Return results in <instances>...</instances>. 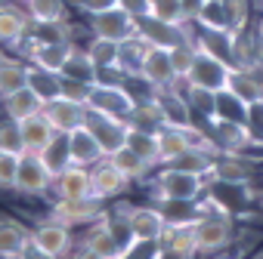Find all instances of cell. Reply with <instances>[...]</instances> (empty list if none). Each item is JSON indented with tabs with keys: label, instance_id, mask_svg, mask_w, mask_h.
Here are the masks:
<instances>
[{
	"label": "cell",
	"instance_id": "6da1fadb",
	"mask_svg": "<svg viewBox=\"0 0 263 259\" xmlns=\"http://www.w3.org/2000/svg\"><path fill=\"white\" fill-rule=\"evenodd\" d=\"M204 179L208 176H201V173H189V170H180L174 164H164V170H158L152 185H155L158 204L161 201H198L208 188Z\"/></svg>",
	"mask_w": 263,
	"mask_h": 259
},
{
	"label": "cell",
	"instance_id": "7a4b0ae2",
	"mask_svg": "<svg viewBox=\"0 0 263 259\" xmlns=\"http://www.w3.org/2000/svg\"><path fill=\"white\" fill-rule=\"evenodd\" d=\"M192 234H195V253L198 256H211V253L226 250L235 238L232 213H201L192 225Z\"/></svg>",
	"mask_w": 263,
	"mask_h": 259
},
{
	"label": "cell",
	"instance_id": "3957f363",
	"mask_svg": "<svg viewBox=\"0 0 263 259\" xmlns=\"http://www.w3.org/2000/svg\"><path fill=\"white\" fill-rule=\"evenodd\" d=\"M87 108L130 123V114L137 108V96L127 90V83H93L87 96Z\"/></svg>",
	"mask_w": 263,
	"mask_h": 259
},
{
	"label": "cell",
	"instance_id": "277c9868",
	"mask_svg": "<svg viewBox=\"0 0 263 259\" xmlns=\"http://www.w3.org/2000/svg\"><path fill=\"white\" fill-rule=\"evenodd\" d=\"M127 219V228L134 234V241H152L161 244L164 231H167V216L161 213V207H134V204H121L118 207Z\"/></svg>",
	"mask_w": 263,
	"mask_h": 259
},
{
	"label": "cell",
	"instance_id": "5b68a950",
	"mask_svg": "<svg viewBox=\"0 0 263 259\" xmlns=\"http://www.w3.org/2000/svg\"><path fill=\"white\" fill-rule=\"evenodd\" d=\"M137 34L149 44V47H161V50H174L180 44L195 40V25H171L161 22L155 16H143L137 19Z\"/></svg>",
	"mask_w": 263,
	"mask_h": 259
},
{
	"label": "cell",
	"instance_id": "8992f818",
	"mask_svg": "<svg viewBox=\"0 0 263 259\" xmlns=\"http://www.w3.org/2000/svg\"><path fill=\"white\" fill-rule=\"evenodd\" d=\"M260 173V164L251 161L245 152H217L211 179L217 182H235V185H251Z\"/></svg>",
	"mask_w": 263,
	"mask_h": 259
},
{
	"label": "cell",
	"instance_id": "52a82bcc",
	"mask_svg": "<svg viewBox=\"0 0 263 259\" xmlns=\"http://www.w3.org/2000/svg\"><path fill=\"white\" fill-rule=\"evenodd\" d=\"M84 126L96 136V142L102 145L105 158L115 155L118 148H124L127 145V136H130V123L127 120H118V117H108V114H99V111H90V108H87Z\"/></svg>",
	"mask_w": 263,
	"mask_h": 259
},
{
	"label": "cell",
	"instance_id": "ba28073f",
	"mask_svg": "<svg viewBox=\"0 0 263 259\" xmlns=\"http://www.w3.org/2000/svg\"><path fill=\"white\" fill-rule=\"evenodd\" d=\"M53 179H56V176L50 173V167L44 164L41 155L25 152V155L19 158L16 191H22V195H28V198H41V195H47V191L53 188Z\"/></svg>",
	"mask_w": 263,
	"mask_h": 259
},
{
	"label": "cell",
	"instance_id": "9c48e42d",
	"mask_svg": "<svg viewBox=\"0 0 263 259\" xmlns=\"http://www.w3.org/2000/svg\"><path fill=\"white\" fill-rule=\"evenodd\" d=\"M87 31L93 37H111V40H127L137 34V16H130L127 10L115 7L96 16H87Z\"/></svg>",
	"mask_w": 263,
	"mask_h": 259
},
{
	"label": "cell",
	"instance_id": "30bf717a",
	"mask_svg": "<svg viewBox=\"0 0 263 259\" xmlns=\"http://www.w3.org/2000/svg\"><path fill=\"white\" fill-rule=\"evenodd\" d=\"M208 136L217 152H248L260 145L248 130V123H238V120H211Z\"/></svg>",
	"mask_w": 263,
	"mask_h": 259
},
{
	"label": "cell",
	"instance_id": "8fae6325",
	"mask_svg": "<svg viewBox=\"0 0 263 259\" xmlns=\"http://www.w3.org/2000/svg\"><path fill=\"white\" fill-rule=\"evenodd\" d=\"M229 74H232V65H226V62H220V59H214V56H208V53L198 50L195 53V62H192V68L186 74V80L195 83V87H204V90L220 93V90L229 87Z\"/></svg>",
	"mask_w": 263,
	"mask_h": 259
},
{
	"label": "cell",
	"instance_id": "7c38bea8",
	"mask_svg": "<svg viewBox=\"0 0 263 259\" xmlns=\"http://www.w3.org/2000/svg\"><path fill=\"white\" fill-rule=\"evenodd\" d=\"M140 80L149 83V90H167V87H177L180 77H177V71H174L171 50L149 47V53H146V59H143V68H140Z\"/></svg>",
	"mask_w": 263,
	"mask_h": 259
},
{
	"label": "cell",
	"instance_id": "4fadbf2b",
	"mask_svg": "<svg viewBox=\"0 0 263 259\" xmlns=\"http://www.w3.org/2000/svg\"><path fill=\"white\" fill-rule=\"evenodd\" d=\"M105 216V207L99 198H56L53 204V219L65 222V225H87V222H96Z\"/></svg>",
	"mask_w": 263,
	"mask_h": 259
},
{
	"label": "cell",
	"instance_id": "5bb4252c",
	"mask_svg": "<svg viewBox=\"0 0 263 259\" xmlns=\"http://www.w3.org/2000/svg\"><path fill=\"white\" fill-rule=\"evenodd\" d=\"M31 244H37L44 253L62 259L71 250V225H65V222L50 216V219H44V222H37L31 228Z\"/></svg>",
	"mask_w": 263,
	"mask_h": 259
},
{
	"label": "cell",
	"instance_id": "9a60e30c",
	"mask_svg": "<svg viewBox=\"0 0 263 259\" xmlns=\"http://www.w3.org/2000/svg\"><path fill=\"white\" fill-rule=\"evenodd\" d=\"M44 117L56 126V133H71V130L84 126V120H87V105L59 96V99L44 102Z\"/></svg>",
	"mask_w": 263,
	"mask_h": 259
},
{
	"label": "cell",
	"instance_id": "2e32d148",
	"mask_svg": "<svg viewBox=\"0 0 263 259\" xmlns=\"http://www.w3.org/2000/svg\"><path fill=\"white\" fill-rule=\"evenodd\" d=\"M84 247L96 250V253L105 256V259H121L124 250H127L124 238H121V234L115 231V225L108 222V213H105L102 219L90 222V231H87V238H84Z\"/></svg>",
	"mask_w": 263,
	"mask_h": 259
},
{
	"label": "cell",
	"instance_id": "e0dca14e",
	"mask_svg": "<svg viewBox=\"0 0 263 259\" xmlns=\"http://www.w3.org/2000/svg\"><path fill=\"white\" fill-rule=\"evenodd\" d=\"M158 108H161V120L171 126H192L195 123V111L189 108L186 96L180 93V87H167V90H152Z\"/></svg>",
	"mask_w": 263,
	"mask_h": 259
},
{
	"label": "cell",
	"instance_id": "ac0fdd59",
	"mask_svg": "<svg viewBox=\"0 0 263 259\" xmlns=\"http://www.w3.org/2000/svg\"><path fill=\"white\" fill-rule=\"evenodd\" d=\"M90 176H93V195L99 201H111V198H118V195H124L130 188V179L108 158H102L99 164H93L90 167Z\"/></svg>",
	"mask_w": 263,
	"mask_h": 259
},
{
	"label": "cell",
	"instance_id": "d6986e66",
	"mask_svg": "<svg viewBox=\"0 0 263 259\" xmlns=\"http://www.w3.org/2000/svg\"><path fill=\"white\" fill-rule=\"evenodd\" d=\"M53 191H56V198H68V201H74V198H96V195H93L90 167H78V164L65 167V170L53 179Z\"/></svg>",
	"mask_w": 263,
	"mask_h": 259
},
{
	"label": "cell",
	"instance_id": "ffe728a7",
	"mask_svg": "<svg viewBox=\"0 0 263 259\" xmlns=\"http://www.w3.org/2000/svg\"><path fill=\"white\" fill-rule=\"evenodd\" d=\"M158 136V164H174L180 155H186L192 148V136H189V126H171L161 123L155 130Z\"/></svg>",
	"mask_w": 263,
	"mask_h": 259
},
{
	"label": "cell",
	"instance_id": "44dd1931",
	"mask_svg": "<svg viewBox=\"0 0 263 259\" xmlns=\"http://www.w3.org/2000/svg\"><path fill=\"white\" fill-rule=\"evenodd\" d=\"M31 31L28 10H19L16 4L0 10V47H19Z\"/></svg>",
	"mask_w": 263,
	"mask_h": 259
},
{
	"label": "cell",
	"instance_id": "7402d4cb",
	"mask_svg": "<svg viewBox=\"0 0 263 259\" xmlns=\"http://www.w3.org/2000/svg\"><path fill=\"white\" fill-rule=\"evenodd\" d=\"M68 152H71V164H78V167H93L105 158L102 145L96 142V136L87 126H78L68 133Z\"/></svg>",
	"mask_w": 263,
	"mask_h": 259
},
{
	"label": "cell",
	"instance_id": "603a6c76",
	"mask_svg": "<svg viewBox=\"0 0 263 259\" xmlns=\"http://www.w3.org/2000/svg\"><path fill=\"white\" fill-rule=\"evenodd\" d=\"M195 47L226 65H232V28H198L195 25Z\"/></svg>",
	"mask_w": 263,
	"mask_h": 259
},
{
	"label": "cell",
	"instance_id": "cb8c5ba5",
	"mask_svg": "<svg viewBox=\"0 0 263 259\" xmlns=\"http://www.w3.org/2000/svg\"><path fill=\"white\" fill-rule=\"evenodd\" d=\"M19 130H22V139H25V152H34V155H41L56 139V126L44 117V111L19 120Z\"/></svg>",
	"mask_w": 263,
	"mask_h": 259
},
{
	"label": "cell",
	"instance_id": "d4e9b609",
	"mask_svg": "<svg viewBox=\"0 0 263 259\" xmlns=\"http://www.w3.org/2000/svg\"><path fill=\"white\" fill-rule=\"evenodd\" d=\"M31 244V228L19 219H0V259H16Z\"/></svg>",
	"mask_w": 263,
	"mask_h": 259
},
{
	"label": "cell",
	"instance_id": "484cf974",
	"mask_svg": "<svg viewBox=\"0 0 263 259\" xmlns=\"http://www.w3.org/2000/svg\"><path fill=\"white\" fill-rule=\"evenodd\" d=\"M0 102H4V114L13 117V120H25V117L37 114V111H44V99H41L31 87H22V90L4 96Z\"/></svg>",
	"mask_w": 263,
	"mask_h": 259
},
{
	"label": "cell",
	"instance_id": "4316f807",
	"mask_svg": "<svg viewBox=\"0 0 263 259\" xmlns=\"http://www.w3.org/2000/svg\"><path fill=\"white\" fill-rule=\"evenodd\" d=\"M180 87V93L186 96V102H189V108L195 111V120H214V111H217V93L214 90H204V87H195V83H189V80H180L177 83Z\"/></svg>",
	"mask_w": 263,
	"mask_h": 259
},
{
	"label": "cell",
	"instance_id": "83f0119b",
	"mask_svg": "<svg viewBox=\"0 0 263 259\" xmlns=\"http://www.w3.org/2000/svg\"><path fill=\"white\" fill-rule=\"evenodd\" d=\"M229 90L235 96H241L248 105L251 102H260L263 99V77H260V68H232L229 74Z\"/></svg>",
	"mask_w": 263,
	"mask_h": 259
},
{
	"label": "cell",
	"instance_id": "f1b7e54d",
	"mask_svg": "<svg viewBox=\"0 0 263 259\" xmlns=\"http://www.w3.org/2000/svg\"><path fill=\"white\" fill-rule=\"evenodd\" d=\"M28 87H31L44 102L59 99V96H62V74H59V71H47V68L28 62Z\"/></svg>",
	"mask_w": 263,
	"mask_h": 259
},
{
	"label": "cell",
	"instance_id": "f546056e",
	"mask_svg": "<svg viewBox=\"0 0 263 259\" xmlns=\"http://www.w3.org/2000/svg\"><path fill=\"white\" fill-rule=\"evenodd\" d=\"M146 53H149V44H146L140 34L127 37V40H121L118 65L127 71V77H137V80H140V68H143V59H146Z\"/></svg>",
	"mask_w": 263,
	"mask_h": 259
},
{
	"label": "cell",
	"instance_id": "4dcf8cb0",
	"mask_svg": "<svg viewBox=\"0 0 263 259\" xmlns=\"http://www.w3.org/2000/svg\"><path fill=\"white\" fill-rule=\"evenodd\" d=\"M108 161L130 179V182H137V179H146L149 176V170H152V164L146 161V158H140L130 145H124V148H118L115 155H108Z\"/></svg>",
	"mask_w": 263,
	"mask_h": 259
},
{
	"label": "cell",
	"instance_id": "1f68e13d",
	"mask_svg": "<svg viewBox=\"0 0 263 259\" xmlns=\"http://www.w3.org/2000/svg\"><path fill=\"white\" fill-rule=\"evenodd\" d=\"M22 87H28V62L0 56V99L22 90Z\"/></svg>",
	"mask_w": 263,
	"mask_h": 259
},
{
	"label": "cell",
	"instance_id": "d6a6232c",
	"mask_svg": "<svg viewBox=\"0 0 263 259\" xmlns=\"http://www.w3.org/2000/svg\"><path fill=\"white\" fill-rule=\"evenodd\" d=\"M214 120H238V123H248V102L241 96H235L229 87L217 93V111H214Z\"/></svg>",
	"mask_w": 263,
	"mask_h": 259
},
{
	"label": "cell",
	"instance_id": "836d02e7",
	"mask_svg": "<svg viewBox=\"0 0 263 259\" xmlns=\"http://www.w3.org/2000/svg\"><path fill=\"white\" fill-rule=\"evenodd\" d=\"M25 10H28L31 22H65L68 0H28Z\"/></svg>",
	"mask_w": 263,
	"mask_h": 259
},
{
	"label": "cell",
	"instance_id": "e575fe53",
	"mask_svg": "<svg viewBox=\"0 0 263 259\" xmlns=\"http://www.w3.org/2000/svg\"><path fill=\"white\" fill-rule=\"evenodd\" d=\"M87 56L93 59L96 68H108V65H118V53H121V40H111V37H93L87 40Z\"/></svg>",
	"mask_w": 263,
	"mask_h": 259
},
{
	"label": "cell",
	"instance_id": "d590c367",
	"mask_svg": "<svg viewBox=\"0 0 263 259\" xmlns=\"http://www.w3.org/2000/svg\"><path fill=\"white\" fill-rule=\"evenodd\" d=\"M62 77H74V80H84V83H96V65H93V59L87 56L84 47H74V53L62 65Z\"/></svg>",
	"mask_w": 263,
	"mask_h": 259
},
{
	"label": "cell",
	"instance_id": "8d00e7d4",
	"mask_svg": "<svg viewBox=\"0 0 263 259\" xmlns=\"http://www.w3.org/2000/svg\"><path fill=\"white\" fill-rule=\"evenodd\" d=\"M44 164L50 167L53 176H59L65 167H71V152H68V133H56V139L41 152Z\"/></svg>",
	"mask_w": 263,
	"mask_h": 259
},
{
	"label": "cell",
	"instance_id": "74e56055",
	"mask_svg": "<svg viewBox=\"0 0 263 259\" xmlns=\"http://www.w3.org/2000/svg\"><path fill=\"white\" fill-rule=\"evenodd\" d=\"M127 145L134 148L140 158H146L152 167L158 164V136L152 133V130H137L130 126V136H127Z\"/></svg>",
	"mask_w": 263,
	"mask_h": 259
},
{
	"label": "cell",
	"instance_id": "f35d334b",
	"mask_svg": "<svg viewBox=\"0 0 263 259\" xmlns=\"http://www.w3.org/2000/svg\"><path fill=\"white\" fill-rule=\"evenodd\" d=\"M195 25H198V28H229L226 0H204V7H201Z\"/></svg>",
	"mask_w": 263,
	"mask_h": 259
},
{
	"label": "cell",
	"instance_id": "ab89813d",
	"mask_svg": "<svg viewBox=\"0 0 263 259\" xmlns=\"http://www.w3.org/2000/svg\"><path fill=\"white\" fill-rule=\"evenodd\" d=\"M0 152H10V155H25V139H22V130L19 120L7 117L0 120Z\"/></svg>",
	"mask_w": 263,
	"mask_h": 259
},
{
	"label": "cell",
	"instance_id": "60d3db41",
	"mask_svg": "<svg viewBox=\"0 0 263 259\" xmlns=\"http://www.w3.org/2000/svg\"><path fill=\"white\" fill-rule=\"evenodd\" d=\"M195 53H198L195 40L180 44V47H174V50H171V62H174V71H177V77H180V80H186V74H189V68H192V62H195Z\"/></svg>",
	"mask_w": 263,
	"mask_h": 259
},
{
	"label": "cell",
	"instance_id": "b9f144b4",
	"mask_svg": "<svg viewBox=\"0 0 263 259\" xmlns=\"http://www.w3.org/2000/svg\"><path fill=\"white\" fill-rule=\"evenodd\" d=\"M152 16L161 22H171V25H189L183 16L180 0H152Z\"/></svg>",
	"mask_w": 263,
	"mask_h": 259
},
{
	"label": "cell",
	"instance_id": "7bdbcfd3",
	"mask_svg": "<svg viewBox=\"0 0 263 259\" xmlns=\"http://www.w3.org/2000/svg\"><path fill=\"white\" fill-rule=\"evenodd\" d=\"M19 158H22V155H10V152H0V191H16V176H19Z\"/></svg>",
	"mask_w": 263,
	"mask_h": 259
},
{
	"label": "cell",
	"instance_id": "ee69618b",
	"mask_svg": "<svg viewBox=\"0 0 263 259\" xmlns=\"http://www.w3.org/2000/svg\"><path fill=\"white\" fill-rule=\"evenodd\" d=\"M226 10H229V28L241 31L251 25V0H226Z\"/></svg>",
	"mask_w": 263,
	"mask_h": 259
},
{
	"label": "cell",
	"instance_id": "f6af8a7d",
	"mask_svg": "<svg viewBox=\"0 0 263 259\" xmlns=\"http://www.w3.org/2000/svg\"><path fill=\"white\" fill-rule=\"evenodd\" d=\"M90 87H93V83H84V80H74V77H62V96H65V99H74V102H84V105H87Z\"/></svg>",
	"mask_w": 263,
	"mask_h": 259
},
{
	"label": "cell",
	"instance_id": "bcb514c9",
	"mask_svg": "<svg viewBox=\"0 0 263 259\" xmlns=\"http://www.w3.org/2000/svg\"><path fill=\"white\" fill-rule=\"evenodd\" d=\"M74 10L87 19V16H96V13H105V10H115L118 0H71Z\"/></svg>",
	"mask_w": 263,
	"mask_h": 259
},
{
	"label": "cell",
	"instance_id": "7dc6e473",
	"mask_svg": "<svg viewBox=\"0 0 263 259\" xmlns=\"http://www.w3.org/2000/svg\"><path fill=\"white\" fill-rule=\"evenodd\" d=\"M248 130L254 133V139L263 145V99L248 105Z\"/></svg>",
	"mask_w": 263,
	"mask_h": 259
},
{
	"label": "cell",
	"instance_id": "c3c4849f",
	"mask_svg": "<svg viewBox=\"0 0 263 259\" xmlns=\"http://www.w3.org/2000/svg\"><path fill=\"white\" fill-rule=\"evenodd\" d=\"M118 7L127 10L130 16H137V19L152 16V0H118Z\"/></svg>",
	"mask_w": 263,
	"mask_h": 259
},
{
	"label": "cell",
	"instance_id": "681fc988",
	"mask_svg": "<svg viewBox=\"0 0 263 259\" xmlns=\"http://www.w3.org/2000/svg\"><path fill=\"white\" fill-rule=\"evenodd\" d=\"M152 259H195L192 253H183V250H177V247H167V244H158V250H155V256Z\"/></svg>",
	"mask_w": 263,
	"mask_h": 259
},
{
	"label": "cell",
	"instance_id": "f907efd6",
	"mask_svg": "<svg viewBox=\"0 0 263 259\" xmlns=\"http://www.w3.org/2000/svg\"><path fill=\"white\" fill-rule=\"evenodd\" d=\"M180 7H183V16H186V22H189V25H195L198 13H201V7H204V0H180Z\"/></svg>",
	"mask_w": 263,
	"mask_h": 259
},
{
	"label": "cell",
	"instance_id": "816d5d0a",
	"mask_svg": "<svg viewBox=\"0 0 263 259\" xmlns=\"http://www.w3.org/2000/svg\"><path fill=\"white\" fill-rule=\"evenodd\" d=\"M16 259H56V256H50V253H44V250H41L37 244H28V247H25V250H22V253H19Z\"/></svg>",
	"mask_w": 263,
	"mask_h": 259
},
{
	"label": "cell",
	"instance_id": "f5cc1de1",
	"mask_svg": "<svg viewBox=\"0 0 263 259\" xmlns=\"http://www.w3.org/2000/svg\"><path fill=\"white\" fill-rule=\"evenodd\" d=\"M74 259H105V256H99V253H96V250H90V247H81Z\"/></svg>",
	"mask_w": 263,
	"mask_h": 259
},
{
	"label": "cell",
	"instance_id": "db71d44e",
	"mask_svg": "<svg viewBox=\"0 0 263 259\" xmlns=\"http://www.w3.org/2000/svg\"><path fill=\"white\" fill-rule=\"evenodd\" d=\"M10 4H16V0H0V10H4V7H10Z\"/></svg>",
	"mask_w": 263,
	"mask_h": 259
},
{
	"label": "cell",
	"instance_id": "11a10c76",
	"mask_svg": "<svg viewBox=\"0 0 263 259\" xmlns=\"http://www.w3.org/2000/svg\"><path fill=\"white\" fill-rule=\"evenodd\" d=\"M257 34H260V37H263V19H260V25H257Z\"/></svg>",
	"mask_w": 263,
	"mask_h": 259
},
{
	"label": "cell",
	"instance_id": "9f6ffc18",
	"mask_svg": "<svg viewBox=\"0 0 263 259\" xmlns=\"http://www.w3.org/2000/svg\"><path fill=\"white\" fill-rule=\"evenodd\" d=\"M16 4H22V7H25V4H28V0H16Z\"/></svg>",
	"mask_w": 263,
	"mask_h": 259
},
{
	"label": "cell",
	"instance_id": "6f0895ef",
	"mask_svg": "<svg viewBox=\"0 0 263 259\" xmlns=\"http://www.w3.org/2000/svg\"><path fill=\"white\" fill-rule=\"evenodd\" d=\"M260 204H263V198H260Z\"/></svg>",
	"mask_w": 263,
	"mask_h": 259
}]
</instances>
